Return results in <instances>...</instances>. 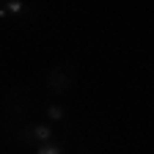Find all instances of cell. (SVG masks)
I'll list each match as a JSON object with an SVG mask.
<instances>
[{"instance_id": "cell-1", "label": "cell", "mask_w": 154, "mask_h": 154, "mask_svg": "<svg viewBox=\"0 0 154 154\" xmlns=\"http://www.w3.org/2000/svg\"><path fill=\"white\" fill-rule=\"evenodd\" d=\"M72 83H74V69L66 63H55L47 74V88L52 94H66L72 88Z\"/></svg>"}, {"instance_id": "cell-2", "label": "cell", "mask_w": 154, "mask_h": 154, "mask_svg": "<svg viewBox=\"0 0 154 154\" xmlns=\"http://www.w3.org/2000/svg\"><path fill=\"white\" fill-rule=\"evenodd\" d=\"M19 140H25V143H47L52 140V127L50 124H30V127H22L19 129Z\"/></svg>"}, {"instance_id": "cell-3", "label": "cell", "mask_w": 154, "mask_h": 154, "mask_svg": "<svg viewBox=\"0 0 154 154\" xmlns=\"http://www.w3.org/2000/svg\"><path fill=\"white\" fill-rule=\"evenodd\" d=\"M6 105H8V113L14 116V119H19V116H25V110H28V96L19 88H11L6 94Z\"/></svg>"}, {"instance_id": "cell-4", "label": "cell", "mask_w": 154, "mask_h": 154, "mask_svg": "<svg viewBox=\"0 0 154 154\" xmlns=\"http://www.w3.org/2000/svg\"><path fill=\"white\" fill-rule=\"evenodd\" d=\"M3 6H6V14L8 17H22L28 11V6L22 3V0H3Z\"/></svg>"}, {"instance_id": "cell-5", "label": "cell", "mask_w": 154, "mask_h": 154, "mask_svg": "<svg viewBox=\"0 0 154 154\" xmlns=\"http://www.w3.org/2000/svg\"><path fill=\"white\" fill-rule=\"evenodd\" d=\"M47 119H50V121H63V119H66V110H63L61 105H50V107H47Z\"/></svg>"}, {"instance_id": "cell-6", "label": "cell", "mask_w": 154, "mask_h": 154, "mask_svg": "<svg viewBox=\"0 0 154 154\" xmlns=\"http://www.w3.org/2000/svg\"><path fill=\"white\" fill-rule=\"evenodd\" d=\"M36 154H63V149L58 146V143H52V140H47V143L38 146V151H36Z\"/></svg>"}, {"instance_id": "cell-7", "label": "cell", "mask_w": 154, "mask_h": 154, "mask_svg": "<svg viewBox=\"0 0 154 154\" xmlns=\"http://www.w3.org/2000/svg\"><path fill=\"white\" fill-rule=\"evenodd\" d=\"M0 19H8V14H6V6H3V0H0Z\"/></svg>"}]
</instances>
